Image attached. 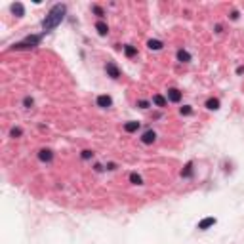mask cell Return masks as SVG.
<instances>
[{"instance_id": "4", "label": "cell", "mask_w": 244, "mask_h": 244, "mask_svg": "<svg viewBox=\"0 0 244 244\" xmlns=\"http://www.w3.org/2000/svg\"><path fill=\"white\" fill-rule=\"evenodd\" d=\"M97 29H99V33L101 34H105V31H107V27L103 25V23H97Z\"/></svg>"}, {"instance_id": "1", "label": "cell", "mask_w": 244, "mask_h": 244, "mask_svg": "<svg viewBox=\"0 0 244 244\" xmlns=\"http://www.w3.org/2000/svg\"><path fill=\"white\" fill-rule=\"evenodd\" d=\"M63 14H65V6H54V10L50 11V15H48L46 19H44V31H50L52 27H55L59 21L63 19Z\"/></svg>"}, {"instance_id": "2", "label": "cell", "mask_w": 244, "mask_h": 244, "mask_svg": "<svg viewBox=\"0 0 244 244\" xmlns=\"http://www.w3.org/2000/svg\"><path fill=\"white\" fill-rule=\"evenodd\" d=\"M97 103L101 107H105V105H111V97H107V95H101V97L97 99Z\"/></svg>"}, {"instance_id": "3", "label": "cell", "mask_w": 244, "mask_h": 244, "mask_svg": "<svg viewBox=\"0 0 244 244\" xmlns=\"http://www.w3.org/2000/svg\"><path fill=\"white\" fill-rule=\"evenodd\" d=\"M212 223H215V219H214V218H210V219H204V221H202L198 227H200V229H206V227H208V225H212Z\"/></svg>"}]
</instances>
